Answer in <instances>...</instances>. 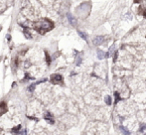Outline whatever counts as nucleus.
Segmentation results:
<instances>
[{
  "label": "nucleus",
  "instance_id": "nucleus-1",
  "mask_svg": "<svg viewBox=\"0 0 146 135\" xmlns=\"http://www.w3.org/2000/svg\"><path fill=\"white\" fill-rule=\"evenodd\" d=\"M104 42V37H102V36H98L94 39V44L98 45V46L100 44H102Z\"/></svg>",
  "mask_w": 146,
  "mask_h": 135
},
{
  "label": "nucleus",
  "instance_id": "nucleus-2",
  "mask_svg": "<svg viewBox=\"0 0 146 135\" xmlns=\"http://www.w3.org/2000/svg\"><path fill=\"white\" fill-rule=\"evenodd\" d=\"M53 79H54L55 83H60V81H62V77H61V75H55L54 77H53Z\"/></svg>",
  "mask_w": 146,
  "mask_h": 135
},
{
  "label": "nucleus",
  "instance_id": "nucleus-3",
  "mask_svg": "<svg viewBox=\"0 0 146 135\" xmlns=\"http://www.w3.org/2000/svg\"><path fill=\"white\" fill-rule=\"evenodd\" d=\"M104 101H106V103L108 104V105H110V104H111V97H110V95H106V97H104Z\"/></svg>",
  "mask_w": 146,
  "mask_h": 135
},
{
  "label": "nucleus",
  "instance_id": "nucleus-4",
  "mask_svg": "<svg viewBox=\"0 0 146 135\" xmlns=\"http://www.w3.org/2000/svg\"><path fill=\"white\" fill-rule=\"evenodd\" d=\"M6 111V106H5V104L4 103H2V104H0V115H1L3 112H5Z\"/></svg>",
  "mask_w": 146,
  "mask_h": 135
},
{
  "label": "nucleus",
  "instance_id": "nucleus-5",
  "mask_svg": "<svg viewBox=\"0 0 146 135\" xmlns=\"http://www.w3.org/2000/svg\"><path fill=\"white\" fill-rule=\"evenodd\" d=\"M98 57L100 59H104L106 57V53L102 52V51H98Z\"/></svg>",
  "mask_w": 146,
  "mask_h": 135
},
{
  "label": "nucleus",
  "instance_id": "nucleus-6",
  "mask_svg": "<svg viewBox=\"0 0 146 135\" xmlns=\"http://www.w3.org/2000/svg\"><path fill=\"white\" fill-rule=\"evenodd\" d=\"M80 36L83 37V38L85 39V40H87V37H86V35L84 34V33H82V32H80Z\"/></svg>",
  "mask_w": 146,
  "mask_h": 135
}]
</instances>
